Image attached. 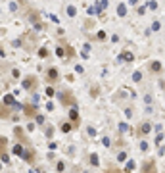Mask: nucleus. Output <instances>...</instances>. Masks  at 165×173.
<instances>
[{"instance_id": "1", "label": "nucleus", "mask_w": 165, "mask_h": 173, "mask_svg": "<svg viewBox=\"0 0 165 173\" xmlns=\"http://www.w3.org/2000/svg\"><path fill=\"white\" fill-rule=\"evenodd\" d=\"M60 100H62V104H64V106H71V108H77V102H75V98H73V94H71L69 90L62 92V94H60Z\"/></svg>"}, {"instance_id": "2", "label": "nucleus", "mask_w": 165, "mask_h": 173, "mask_svg": "<svg viewBox=\"0 0 165 173\" xmlns=\"http://www.w3.org/2000/svg\"><path fill=\"white\" fill-rule=\"evenodd\" d=\"M152 131H154L152 123H150V121H142V123L138 125V131H136V133H138V137H142V139H144V137H148Z\"/></svg>"}, {"instance_id": "3", "label": "nucleus", "mask_w": 165, "mask_h": 173, "mask_svg": "<svg viewBox=\"0 0 165 173\" xmlns=\"http://www.w3.org/2000/svg\"><path fill=\"white\" fill-rule=\"evenodd\" d=\"M152 169H156V160H154V158H148V160L142 162V166H140V173H150Z\"/></svg>"}, {"instance_id": "4", "label": "nucleus", "mask_w": 165, "mask_h": 173, "mask_svg": "<svg viewBox=\"0 0 165 173\" xmlns=\"http://www.w3.org/2000/svg\"><path fill=\"white\" fill-rule=\"evenodd\" d=\"M23 89H27V90H35V89H37V77H35V75L25 77V81H23Z\"/></svg>"}, {"instance_id": "5", "label": "nucleus", "mask_w": 165, "mask_h": 173, "mask_svg": "<svg viewBox=\"0 0 165 173\" xmlns=\"http://www.w3.org/2000/svg\"><path fill=\"white\" fill-rule=\"evenodd\" d=\"M58 79H60V71H58L56 67H50V69L46 71V81H48V83H56Z\"/></svg>"}, {"instance_id": "6", "label": "nucleus", "mask_w": 165, "mask_h": 173, "mask_svg": "<svg viewBox=\"0 0 165 173\" xmlns=\"http://www.w3.org/2000/svg\"><path fill=\"white\" fill-rule=\"evenodd\" d=\"M13 135L17 137V141H19V142H23V144H27V146H29V139H27L25 131H23L21 127H15V129H13Z\"/></svg>"}, {"instance_id": "7", "label": "nucleus", "mask_w": 165, "mask_h": 173, "mask_svg": "<svg viewBox=\"0 0 165 173\" xmlns=\"http://www.w3.org/2000/svg\"><path fill=\"white\" fill-rule=\"evenodd\" d=\"M23 112H25L27 117H33V115H37V106H33V104H23Z\"/></svg>"}, {"instance_id": "8", "label": "nucleus", "mask_w": 165, "mask_h": 173, "mask_svg": "<svg viewBox=\"0 0 165 173\" xmlns=\"http://www.w3.org/2000/svg\"><path fill=\"white\" fill-rule=\"evenodd\" d=\"M148 69L152 71V73H161V64H159L158 60H154V62L148 64Z\"/></svg>"}, {"instance_id": "9", "label": "nucleus", "mask_w": 165, "mask_h": 173, "mask_svg": "<svg viewBox=\"0 0 165 173\" xmlns=\"http://www.w3.org/2000/svg\"><path fill=\"white\" fill-rule=\"evenodd\" d=\"M69 121L73 123V125L79 123V110H77V108H71L69 110Z\"/></svg>"}, {"instance_id": "10", "label": "nucleus", "mask_w": 165, "mask_h": 173, "mask_svg": "<svg viewBox=\"0 0 165 173\" xmlns=\"http://www.w3.org/2000/svg\"><path fill=\"white\" fill-rule=\"evenodd\" d=\"M23 160L29 162V164H33V162H35V150H33V148H27V150H25V154H23Z\"/></svg>"}, {"instance_id": "11", "label": "nucleus", "mask_w": 165, "mask_h": 173, "mask_svg": "<svg viewBox=\"0 0 165 173\" xmlns=\"http://www.w3.org/2000/svg\"><path fill=\"white\" fill-rule=\"evenodd\" d=\"M119 60H121V62H134V54L127 50V52H123V54L119 56Z\"/></svg>"}, {"instance_id": "12", "label": "nucleus", "mask_w": 165, "mask_h": 173, "mask_svg": "<svg viewBox=\"0 0 165 173\" xmlns=\"http://www.w3.org/2000/svg\"><path fill=\"white\" fill-rule=\"evenodd\" d=\"M4 104H6V106H17V108H23V106H19V104L13 100L12 94H6V96H4Z\"/></svg>"}, {"instance_id": "13", "label": "nucleus", "mask_w": 165, "mask_h": 173, "mask_svg": "<svg viewBox=\"0 0 165 173\" xmlns=\"http://www.w3.org/2000/svg\"><path fill=\"white\" fill-rule=\"evenodd\" d=\"M12 152L15 154V156H19V158H23V154H25V150H23V146H21V144H15V146L12 148Z\"/></svg>"}, {"instance_id": "14", "label": "nucleus", "mask_w": 165, "mask_h": 173, "mask_svg": "<svg viewBox=\"0 0 165 173\" xmlns=\"http://www.w3.org/2000/svg\"><path fill=\"white\" fill-rule=\"evenodd\" d=\"M134 167H136V162H134V160H129L127 166H125V173H133Z\"/></svg>"}, {"instance_id": "15", "label": "nucleus", "mask_w": 165, "mask_h": 173, "mask_svg": "<svg viewBox=\"0 0 165 173\" xmlns=\"http://www.w3.org/2000/svg\"><path fill=\"white\" fill-rule=\"evenodd\" d=\"M8 115H10V110H8L6 106L0 104V117H8Z\"/></svg>"}, {"instance_id": "16", "label": "nucleus", "mask_w": 165, "mask_h": 173, "mask_svg": "<svg viewBox=\"0 0 165 173\" xmlns=\"http://www.w3.org/2000/svg\"><path fill=\"white\" fill-rule=\"evenodd\" d=\"M73 127H75L73 123H62V131H64V133H69Z\"/></svg>"}, {"instance_id": "17", "label": "nucleus", "mask_w": 165, "mask_h": 173, "mask_svg": "<svg viewBox=\"0 0 165 173\" xmlns=\"http://www.w3.org/2000/svg\"><path fill=\"white\" fill-rule=\"evenodd\" d=\"M90 164H92V166H94V167H98V164H100V160H98V156H96V154H90Z\"/></svg>"}, {"instance_id": "18", "label": "nucleus", "mask_w": 165, "mask_h": 173, "mask_svg": "<svg viewBox=\"0 0 165 173\" xmlns=\"http://www.w3.org/2000/svg\"><path fill=\"white\" fill-rule=\"evenodd\" d=\"M117 13H119V15H125V13H127V6H125V4H119V6H117Z\"/></svg>"}, {"instance_id": "19", "label": "nucleus", "mask_w": 165, "mask_h": 173, "mask_svg": "<svg viewBox=\"0 0 165 173\" xmlns=\"http://www.w3.org/2000/svg\"><path fill=\"white\" fill-rule=\"evenodd\" d=\"M133 81H134V83L142 81V73H140V71H134V73H133Z\"/></svg>"}, {"instance_id": "20", "label": "nucleus", "mask_w": 165, "mask_h": 173, "mask_svg": "<svg viewBox=\"0 0 165 173\" xmlns=\"http://www.w3.org/2000/svg\"><path fill=\"white\" fill-rule=\"evenodd\" d=\"M127 158H129L127 152H119V154H117V162H125Z\"/></svg>"}, {"instance_id": "21", "label": "nucleus", "mask_w": 165, "mask_h": 173, "mask_svg": "<svg viewBox=\"0 0 165 173\" xmlns=\"http://www.w3.org/2000/svg\"><path fill=\"white\" fill-rule=\"evenodd\" d=\"M67 15H71V18L77 15V8L75 6H69V8H67Z\"/></svg>"}, {"instance_id": "22", "label": "nucleus", "mask_w": 165, "mask_h": 173, "mask_svg": "<svg viewBox=\"0 0 165 173\" xmlns=\"http://www.w3.org/2000/svg\"><path fill=\"white\" fill-rule=\"evenodd\" d=\"M38 56H40V58H46V56H48V48H44V46H42V48L38 50Z\"/></svg>"}, {"instance_id": "23", "label": "nucleus", "mask_w": 165, "mask_h": 173, "mask_svg": "<svg viewBox=\"0 0 165 173\" xmlns=\"http://www.w3.org/2000/svg\"><path fill=\"white\" fill-rule=\"evenodd\" d=\"M148 148H150V146H148L146 141H140V150H142V152H148Z\"/></svg>"}, {"instance_id": "24", "label": "nucleus", "mask_w": 165, "mask_h": 173, "mask_svg": "<svg viewBox=\"0 0 165 173\" xmlns=\"http://www.w3.org/2000/svg\"><path fill=\"white\" fill-rule=\"evenodd\" d=\"M56 169H58V173H64V169H65V164H64V162H60Z\"/></svg>"}, {"instance_id": "25", "label": "nucleus", "mask_w": 165, "mask_h": 173, "mask_svg": "<svg viewBox=\"0 0 165 173\" xmlns=\"http://www.w3.org/2000/svg\"><path fill=\"white\" fill-rule=\"evenodd\" d=\"M159 27H161V23H159V21H154V23H152V29H154V31H159Z\"/></svg>"}, {"instance_id": "26", "label": "nucleus", "mask_w": 165, "mask_h": 173, "mask_svg": "<svg viewBox=\"0 0 165 173\" xmlns=\"http://www.w3.org/2000/svg\"><path fill=\"white\" fill-rule=\"evenodd\" d=\"M127 123H119V131H121V133H125V131H127Z\"/></svg>"}, {"instance_id": "27", "label": "nucleus", "mask_w": 165, "mask_h": 173, "mask_svg": "<svg viewBox=\"0 0 165 173\" xmlns=\"http://www.w3.org/2000/svg\"><path fill=\"white\" fill-rule=\"evenodd\" d=\"M46 94H48V96H54V94H56V90L52 89V87H48V89H46Z\"/></svg>"}, {"instance_id": "28", "label": "nucleus", "mask_w": 165, "mask_h": 173, "mask_svg": "<svg viewBox=\"0 0 165 173\" xmlns=\"http://www.w3.org/2000/svg\"><path fill=\"white\" fill-rule=\"evenodd\" d=\"M35 119H37V123H38V125H42V123H44V117H42V115H37Z\"/></svg>"}, {"instance_id": "29", "label": "nucleus", "mask_w": 165, "mask_h": 173, "mask_svg": "<svg viewBox=\"0 0 165 173\" xmlns=\"http://www.w3.org/2000/svg\"><path fill=\"white\" fill-rule=\"evenodd\" d=\"M90 96H92V98H96V96H98V89H94V87H92V90H90Z\"/></svg>"}, {"instance_id": "30", "label": "nucleus", "mask_w": 165, "mask_h": 173, "mask_svg": "<svg viewBox=\"0 0 165 173\" xmlns=\"http://www.w3.org/2000/svg\"><path fill=\"white\" fill-rule=\"evenodd\" d=\"M89 135H90V137H96V129L94 127H89Z\"/></svg>"}, {"instance_id": "31", "label": "nucleus", "mask_w": 165, "mask_h": 173, "mask_svg": "<svg viewBox=\"0 0 165 173\" xmlns=\"http://www.w3.org/2000/svg\"><path fill=\"white\" fill-rule=\"evenodd\" d=\"M56 54H58V56H64V48H62V46H58V50H56Z\"/></svg>"}, {"instance_id": "32", "label": "nucleus", "mask_w": 165, "mask_h": 173, "mask_svg": "<svg viewBox=\"0 0 165 173\" xmlns=\"http://www.w3.org/2000/svg\"><path fill=\"white\" fill-rule=\"evenodd\" d=\"M52 133H54V129H52V127L46 129V137H52Z\"/></svg>"}, {"instance_id": "33", "label": "nucleus", "mask_w": 165, "mask_h": 173, "mask_svg": "<svg viewBox=\"0 0 165 173\" xmlns=\"http://www.w3.org/2000/svg\"><path fill=\"white\" fill-rule=\"evenodd\" d=\"M161 141H163V135H158V139H156V144H159Z\"/></svg>"}, {"instance_id": "34", "label": "nucleus", "mask_w": 165, "mask_h": 173, "mask_svg": "<svg viewBox=\"0 0 165 173\" xmlns=\"http://www.w3.org/2000/svg\"><path fill=\"white\" fill-rule=\"evenodd\" d=\"M46 108H48V112H52V110H54V104L48 102V104H46Z\"/></svg>"}, {"instance_id": "35", "label": "nucleus", "mask_w": 165, "mask_h": 173, "mask_svg": "<svg viewBox=\"0 0 165 173\" xmlns=\"http://www.w3.org/2000/svg\"><path fill=\"white\" fill-rule=\"evenodd\" d=\"M150 173H158V167H156V169H152V171H150Z\"/></svg>"}]
</instances>
